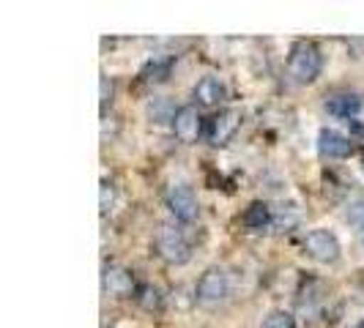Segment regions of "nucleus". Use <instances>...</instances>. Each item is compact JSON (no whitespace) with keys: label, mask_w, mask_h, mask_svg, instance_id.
Returning <instances> with one entry per match:
<instances>
[{"label":"nucleus","mask_w":364,"mask_h":328,"mask_svg":"<svg viewBox=\"0 0 364 328\" xmlns=\"http://www.w3.org/2000/svg\"><path fill=\"white\" fill-rule=\"evenodd\" d=\"M323 69V55L318 50L315 41H296L291 47V55H288V74L299 85H310L318 80V74Z\"/></svg>","instance_id":"nucleus-1"},{"label":"nucleus","mask_w":364,"mask_h":328,"mask_svg":"<svg viewBox=\"0 0 364 328\" xmlns=\"http://www.w3.org/2000/svg\"><path fill=\"white\" fill-rule=\"evenodd\" d=\"M154 246H156V255L162 257L164 263H170V266H183V263H189V257H192L189 241H186L176 227H167V224L159 227Z\"/></svg>","instance_id":"nucleus-2"},{"label":"nucleus","mask_w":364,"mask_h":328,"mask_svg":"<svg viewBox=\"0 0 364 328\" xmlns=\"http://www.w3.org/2000/svg\"><path fill=\"white\" fill-rule=\"evenodd\" d=\"M230 293V279L222 268H208L195 285V298L203 307H217Z\"/></svg>","instance_id":"nucleus-3"},{"label":"nucleus","mask_w":364,"mask_h":328,"mask_svg":"<svg viewBox=\"0 0 364 328\" xmlns=\"http://www.w3.org/2000/svg\"><path fill=\"white\" fill-rule=\"evenodd\" d=\"M164 200H167L170 214L178 219V222H195V219H198L200 205H198L195 189H192L189 183H173V186L167 189Z\"/></svg>","instance_id":"nucleus-4"},{"label":"nucleus","mask_w":364,"mask_h":328,"mask_svg":"<svg viewBox=\"0 0 364 328\" xmlns=\"http://www.w3.org/2000/svg\"><path fill=\"white\" fill-rule=\"evenodd\" d=\"M241 129V109H219L217 115L208 121V129H205V137L211 146H228L236 131Z\"/></svg>","instance_id":"nucleus-5"},{"label":"nucleus","mask_w":364,"mask_h":328,"mask_svg":"<svg viewBox=\"0 0 364 328\" xmlns=\"http://www.w3.org/2000/svg\"><path fill=\"white\" fill-rule=\"evenodd\" d=\"M304 252L318 263H337L340 260V241L328 230H310L304 236Z\"/></svg>","instance_id":"nucleus-6"},{"label":"nucleus","mask_w":364,"mask_h":328,"mask_svg":"<svg viewBox=\"0 0 364 328\" xmlns=\"http://www.w3.org/2000/svg\"><path fill=\"white\" fill-rule=\"evenodd\" d=\"M173 131L181 143H195L203 131V118L195 104H186V107H178L176 118H173Z\"/></svg>","instance_id":"nucleus-7"},{"label":"nucleus","mask_w":364,"mask_h":328,"mask_svg":"<svg viewBox=\"0 0 364 328\" xmlns=\"http://www.w3.org/2000/svg\"><path fill=\"white\" fill-rule=\"evenodd\" d=\"M318 151L326 159H346V156L353 153V143L348 140L343 131H337V129H321V134H318Z\"/></svg>","instance_id":"nucleus-8"},{"label":"nucleus","mask_w":364,"mask_h":328,"mask_svg":"<svg viewBox=\"0 0 364 328\" xmlns=\"http://www.w3.org/2000/svg\"><path fill=\"white\" fill-rule=\"evenodd\" d=\"M102 288L109 295H118V298H127L134 293V276L127 268H118V266H105L102 273Z\"/></svg>","instance_id":"nucleus-9"},{"label":"nucleus","mask_w":364,"mask_h":328,"mask_svg":"<svg viewBox=\"0 0 364 328\" xmlns=\"http://www.w3.org/2000/svg\"><path fill=\"white\" fill-rule=\"evenodd\" d=\"M326 109L337 118H356L359 109H362V96L359 93H337V96H328Z\"/></svg>","instance_id":"nucleus-10"},{"label":"nucleus","mask_w":364,"mask_h":328,"mask_svg":"<svg viewBox=\"0 0 364 328\" xmlns=\"http://www.w3.org/2000/svg\"><path fill=\"white\" fill-rule=\"evenodd\" d=\"M241 222H244V227H250V230H255V233L272 230L274 208L272 205H266V202H252V205L247 208V214L241 217Z\"/></svg>","instance_id":"nucleus-11"},{"label":"nucleus","mask_w":364,"mask_h":328,"mask_svg":"<svg viewBox=\"0 0 364 328\" xmlns=\"http://www.w3.org/2000/svg\"><path fill=\"white\" fill-rule=\"evenodd\" d=\"M195 99L203 107H217L219 102L225 99V85L219 82L217 77H203L200 82L195 85Z\"/></svg>","instance_id":"nucleus-12"},{"label":"nucleus","mask_w":364,"mask_h":328,"mask_svg":"<svg viewBox=\"0 0 364 328\" xmlns=\"http://www.w3.org/2000/svg\"><path fill=\"white\" fill-rule=\"evenodd\" d=\"M176 112H178V109L173 107V102H170V99H164V96L154 99V102L148 104V118H151V124H167V121L173 124Z\"/></svg>","instance_id":"nucleus-13"},{"label":"nucleus","mask_w":364,"mask_h":328,"mask_svg":"<svg viewBox=\"0 0 364 328\" xmlns=\"http://www.w3.org/2000/svg\"><path fill=\"white\" fill-rule=\"evenodd\" d=\"M170 69H173V58H154L143 69V80L146 82H164Z\"/></svg>","instance_id":"nucleus-14"},{"label":"nucleus","mask_w":364,"mask_h":328,"mask_svg":"<svg viewBox=\"0 0 364 328\" xmlns=\"http://www.w3.org/2000/svg\"><path fill=\"white\" fill-rule=\"evenodd\" d=\"M296 224H299V214H296V208H293V205H285V208L274 211L272 230H277V233H291Z\"/></svg>","instance_id":"nucleus-15"},{"label":"nucleus","mask_w":364,"mask_h":328,"mask_svg":"<svg viewBox=\"0 0 364 328\" xmlns=\"http://www.w3.org/2000/svg\"><path fill=\"white\" fill-rule=\"evenodd\" d=\"M263 328H296V317L285 310H274L266 320H263Z\"/></svg>","instance_id":"nucleus-16"},{"label":"nucleus","mask_w":364,"mask_h":328,"mask_svg":"<svg viewBox=\"0 0 364 328\" xmlns=\"http://www.w3.org/2000/svg\"><path fill=\"white\" fill-rule=\"evenodd\" d=\"M140 304L146 307V310H159L162 307V293L156 290V288H143V295H140Z\"/></svg>","instance_id":"nucleus-17"},{"label":"nucleus","mask_w":364,"mask_h":328,"mask_svg":"<svg viewBox=\"0 0 364 328\" xmlns=\"http://www.w3.org/2000/svg\"><path fill=\"white\" fill-rule=\"evenodd\" d=\"M348 222L359 230V233H364V200L359 202H353L350 205V211H348Z\"/></svg>","instance_id":"nucleus-18"},{"label":"nucleus","mask_w":364,"mask_h":328,"mask_svg":"<svg viewBox=\"0 0 364 328\" xmlns=\"http://www.w3.org/2000/svg\"><path fill=\"white\" fill-rule=\"evenodd\" d=\"M109 205H112V189L109 183H102V214H107Z\"/></svg>","instance_id":"nucleus-19"},{"label":"nucleus","mask_w":364,"mask_h":328,"mask_svg":"<svg viewBox=\"0 0 364 328\" xmlns=\"http://www.w3.org/2000/svg\"><path fill=\"white\" fill-rule=\"evenodd\" d=\"M109 93H112V85L107 82V77H102V107H107Z\"/></svg>","instance_id":"nucleus-20"},{"label":"nucleus","mask_w":364,"mask_h":328,"mask_svg":"<svg viewBox=\"0 0 364 328\" xmlns=\"http://www.w3.org/2000/svg\"><path fill=\"white\" fill-rule=\"evenodd\" d=\"M356 328H364V323H362V326H356Z\"/></svg>","instance_id":"nucleus-21"},{"label":"nucleus","mask_w":364,"mask_h":328,"mask_svg":"<svg viewBox=\"0 0 364 328\" xmlns=\"http://www.w3.org/2000/svg\"><path fill=\"white\" fill-rule=\"evenodd\" d=\"M362 244H364V241H362Z\"/></svg>","instance_id":"nucleus-22"}]
</instances>
